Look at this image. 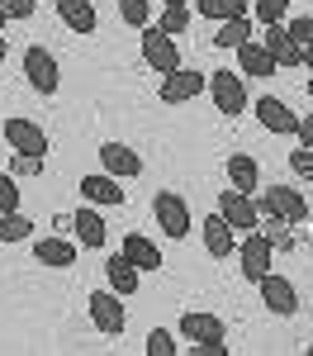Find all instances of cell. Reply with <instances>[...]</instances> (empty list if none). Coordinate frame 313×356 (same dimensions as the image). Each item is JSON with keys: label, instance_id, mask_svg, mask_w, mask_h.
Listing matches in <instances>:
<instances>
[{"label": "cell", "instance_id": "cell-1", "mask_svg": "<svg viewBox=\"0 0 313 356\" xmlns=\"http://www.w3.org/2000/svg\"><path fill=\"white\" fill-rule=\"evenodd\" d=\"M152 219H157V228L167 233L171 243L190 238V204H185V195L157 191V195H152Z\"/></svg>", "mask_w": 313, "mask_h": 356}, {"label": "cell", "instance_id": "cell-2", "mask_svg": "<svg viewBox=\"0 0 313 356\" xmlns=\"http://www.w3.org/2000/svg\"><path fill=\"white\" fill-rule=\"evenodd\" d=\"M142 62H147L157 76H171V72L180 67V48H176V38H171L162 24L142 29Z\"/></svg>", "mask_w": 313, "mask_h": 356}, {"label": "cell", "instance_id": "cell-3", "mask_svg": "<svg viewBox=\"0 0 313 356\" xmlns=\"http://www.w3.org/2000/svg\"><path fill=\"white\" fill-rule=\"evenodd\" d=\"M256 209H261V214H280L285 223L309 219V200L294 191V186H271V191H261L256 195Z\"/></svg>", "mask_w": 313, "mask_h": 356}, {"label": "cell", "instance_id": "cell-4", "mask_svg": "<svg viewBox=\"0 0 313 356\" xmlns=\"http://www.w3.org/2000/svg\"><path fill=\"white\" fill-rule=\"evenodd\" d=\"M124 295H114V290H95L90 300H85V309H90V323L105 332V337H124V328H128V314H124Z\"/></svg>", "mask_w": 313, "mask_h": 356}, {"label": "cell", "instance_id": "cell-5", "mask_svg": "<svg viewBox=\"0 0 313 356\" xmlns=\"http://www.w3.org/2000/svg\"><path fill=\"white\" fill-rule=\"evenodd\" d=\"M219 214L228 219L232 233H252L256 223H261V209H256V195H242V191H219Z\"/></svg>", "mask_w": 313, "mask_h": 356}, {"label": "cell", "instance_id": "cell-6", "mask_svg": "<svg viewBox=\"0 0 313 356\" xmlns=\"http://www.w3.org/2000/svg\"><path fill=\"white\" fill-rule=\"evenodd\" d=\"M271 252H276V243H271V238H266V233H247V238H242V243H237V261H242V280H261V275L271 271Z\"/></svg>", "mask_w": 313, "mask_h": 356}, {"label": "cell", "instance_id": "cell-7", "mask_svg": "<svg viewBox=\"0 0 313 356\" xmlns=\"http://www.w3.org/2000/svg\"><path fill=\"white\" fill-rule=\"evenodd\" d=\"M24 76H28V86L38 90V95H53L57 86H62V76H57V57L43 48V43H33L24 53Z\"/></svg>", "mask_w": 313, "mask_h": 356}, {"label": "cell", "instance_id": "cell-8", "mask_svg": "<svg viewBox=\"0 0 313 356\" xmlns=\"http://www.w3.org/2000/svg\"><path fill=\"white\" fill-rule=\"evenodd\" d=\"M256 285H261V304H266L276 318H289V314H299V290H294L285 275L266 271L261 280H256Z\"/></svg>", "mask_w": 313, "mask_h": 356}, {"label": "cell", "instance_id": "cell-9", "mask_svg": "<svg viewBox=\"0 0 313 356\" xmlns=\"http://www.w3.org/2000/svg\"><path fill=\"white\" fill-rule=\"evenodd\" d=\"M209 95H214V110L228 114V119L247 110V90H242V76H232V72H209Z\"/></svg>", "mask_w": 313, "mask_h": 356}, {"label": "cell", "instance_id": "cell-10", "mask_svg": "<svg viewBox=\"0 0 313 356\" xmlns=\"http://www.w3.org/2000/svg\"><path fill=\"white\" fill-rule=\"evenodd\" d=\"M204 86H209V76H199V72H190V67H176L171 76H162L157 95H162V105H185V100H195Z\"/></svg>", "mask_w": 313, "mask_h": 356}, {"label": "cell", "instance_id": "cell-11", "mask_svg": "<svg viewBox=\"0 0 313 356\" xmlns=\"http://www.w3.org/2000/svg\"><path fill=\"white\" fill-rule=\"evenodd\" d=\"M256 119H261V129H271V134H280V138L299 134V114L289 110L285 100H276V95H261L256 100Z\"/></svg>", "mask_w": 313, "mask_h": 356}, {"label": "cell", "instance_id": "cell-12", "mask_svg": "<svg viewBox=\"0 0 313 356\" xmlns=\"http://www.w3.org/2000/svg\"><path fill=\"white\" fill-rule=\"evenodd\" d=\"M256 43L276 57V67H304V48L289 38V29H285V24H266V33H261Z\"/></svg>", "mask_w": 313, "mask_h": 356}, {"label": "cell", "instance_id": "cell-13", "mask_svg": "<svg viewBox=\"0 0 313 356\" xmlns=\"http://www.w3.org/2000/svg\"><path fill=\"white\" fill-rule=\"evenodd\" d=\"M5 143L15 152H28V157H48V134L28 119H5Z\"/></svg>", "mask_w": 313, "mask_h": 356}, {"label": "cell", "instance_id": "cell-14", "mask_svg": "<svg viewBox=\"0 0 313 356\" xmlns=\"http://www.w3.org/2000/svg\"><path fill=\"white\" fill-rule=\"evenodd\" d=\"M100 166H105L110 176H119V181L142 176V157L128 147V143H105V147H100Z\"/></svg>", "mask_w": 313, "mask_h": 356}, {"label": "cell", "instance_id": "cell-15", "mask_svg": "<svg viewBox=\"0 0 313 356\" xmlns=\"http://www.w3.org/2000/svg\"><path fill=\"white\" fill-rule=\"evenodd\" d=\"M204 228V252L214 257V261H223V257H232V247H237V238H232V228H228V219L214 209L209 219L199 223Z\"/></svg>", "mask_w": 313, "mask_h": 356}, {"label": "cell", "instance_id": "cell-16", "mask_svg": "<svg viewBox=\"0 0 313 356\" xmlns=\"http://www.w3.org/2000/svg\"><path fill=\"white\" fill-rule=\"evenodd\" d=\"M81 200L85 204H124L128 195L119 191V176H110V171H100V176H81Z\"/></svg>", "mask_w": 313, "mask_h": 356}, {"label": "cell", "instance_id": "cell-17", "mask_svg": "<svg viewBox=\"0 0 313 356\" xmlns=\"http://www.w3.org/2000/svg\"><path fill=\"white\" fill-rule=\"evenodd\" d=\"M180 337H185V342H223V318L190 309V314L180 318Z\"/></svg>", "mask_w": 313, "mask_h": 356}, {"label": "cell", "instance_id": "cell-18", "mask_svg": "<svg viewBox=\"0 0 313 356\" xmlns=\"http://www.w3.org/2000/svg\"><path fill=\"white\" fill-rule=\"evenodd\" d=\"M33 257H38V266L67 271V266H76V243H67V238H38L33 243Z\"/></svg>", "mask_w": 313, "mask_h": 356}, {"label": "cell", "instance_id": "cell-19", "mask_svg": "<svg viewBox=\"0 0 313 356\" xmlns=\"http://www.w3.org/2000/svg\"><path fill=\"white\" fill-rule=\"evenodd\" d=\"M228 186H232V191H242V195L261 191V166H256V157L232 152V157H228Z\"/></svg>", "mask_w": 313, "mask_h": 356}, {"label": "cell", "instance_id": "cell-20", "mask_svg": "<svg viewBox=\"0 0 313 356\" xmlns=\"http://www.w3.org/2000/svg\"><path fill=\"white\" fill-rule=\"evenodd\" d=\"M138 275H142V271L128 261V257H124V252L105 261V280H110L114 295H124V300H128V295H138Z\"/></svg>", "mask_w": 313, "mask_h": 356}, {"label": "cell", "instance_id": "cell-21", "mask_svg": "<svg viewBox=\"0 0 313 356\" xmlns=\"http://www.w3.org/2000/svg\"><path fill=\"white\" fill-rule=\"evenodd\" d=\"M119 252H124L138 271H162V252H157V243H147L142 233H128V238L119 243Z\"/></svg>", "mask_w": 313, "mask_h": 356}, {"label": "cell", "instance_id": "cell-22", "mask_svg": "<svg viewBox=\"0 0 313 356\" xmlns=\"http://www.w3.org/2000/svg\"><path fill=\"white\" fill-rule=\"evenodd\" d=\"M57 15H62V24L71 29V33H95V5L90 0H57Z\"/></svg>", "mask_w": 313, "mask_h": 356}, {"label": "cell", "instance_id": "cell-23", "mask_svg": "<svg viewBox=\"0 0 313 356\" xmlns=\"http://www.w3.org/2000/svg\"><path fill=\"white\" fill-rule=\"evenodd\" d=\"M71 228H76L81 247H105V238H110V228H105V219L95 209H76L71 214Z\"/></svg>", "mask_w": 313, "mask_h": 356}, {"label": "cell", "instance_id": "cell-24", "mask_svg": "<svg viewBox=\"0 0 313 356\" xmlns=\"http://www.w3.org/2000/svg\"><path fill=\"white\" fill-rule=\"evenodd\" d=\"M237 62H242V76H276V57L266 53L261 43H242Z\"/></svg>", "mask_w": 313, "mask_h": 356}, {"label": "cell", "instance_id": "cell-25", "mask_svg": "<svg viewBox=\"0 0 313 356\" xmlns=\"http://www.w3.org/2000/svg\"><path fill=\"white\" fill-rule=\"evenodd\" d=\"M195 10L204 19H247V10H252V0H195Z\"/></svg>", "mask_w": 313, "mask_h": 356}, {"label": "cell", "instance_id": "cell-26", "mask_svg": "<svg viewBox=\"0 0 313 356\" xmlns=\"http://www.w3.org/2000/svg\"><path fill=\"white\" fill-rule=\"evenodd\" d=\"M33 238V219H24L19 209H5L0 214V243H28Z\"/></svg>", "mask_w": 313, "mask_h": 356}, {"label": "cell", "instance_id": "cell-27", "mask_svg": "<svg viewBox=\"0 0 313 356\" xmlns=\"http://www.w3.org/2000/svg\"><path fill=\"white\" fill-rule=\"evenodd\" d=\"M242 43H252V24L247 19H223L219 24V33H214V48H242Z\"/></svg>", "mask_w": 313, "mask_h": 356}, {"label": "cell", "instance_id": "cell-28", "mask_svg": "<svg viewBox=\"0 0 313 356\" xmlns=\"http://www.w3.org/2000/svg\"><path fill=\"white\" fill-rule=\"evenodd\" d=\"M142 352H147V356H176V352H180V342H176L167 328H152V332H147V342H142Z\"/></svg>", "mask_w": 313, "mask_h": 356}, {"label": "cell", "instance_id": "cell-29", "mask_svg": "<svg viewBox=\"0 0 313 356\" xmlns=\"http://www.w3.org/2000/svg\"><path fill=\"white\" fill-rule=\"evenodd\" d=\"M162 29H167L171 38L185 33V29H190V5H167V10H162Z\"/></svg>", "mask_w": 313, "mask_h": 356}, {"label": "cell", "instance_id": "cell-30", "mask_svg": "<svg viewBox=\"0 0 313 356\" xmlns=\"http://www.w3.org/2000/svg\"><path fill=\"white\" fill-rule=\"evenodd\" d=\"M152 0H119V15H124V24H133V29H147V10Z\"/></svg>", "mask_w": 313, "mask_h": 356}, {"label": "cell", "instance_id": "cell-31", "mask_svg": "<svg viewBox=\"0 0 313 356\" xmlns=\"http://www.w3.org/2000/svg\"><path fill=\"white\" fill-rule=\"evenodd\" d=\"M252 10H256L261 24H280L285 10H289V0H252Z\"/></svg>", "mask_w": 313, "mask_h": 356}, {"label": "cell", "instance_id": "cell-32", "mask_svg": "<svg viewBox=\"0 0 313 356\" xmlns=\"http://www.w3.org/2000/svg\"><path fill=\"white\" fill-rule=\"evenodd\" d=\"M289 38L299 43V48H313V15H299V19H289Z\"/></svg>", "mask_w": 313, "mask_h": 356}, {"label": "cell", "instance_id": "cell-33", "mask_svg": "<svg viewBox=\"0 0 313 356\" xmlns=\"http://www.w3.org/2000/svg\"><path fill=\"white\" fill-rule=\"evenodd\" d=\"M5 209H19V186H15L10 171H0V214Z\"/></svg>", "mask_w": 313, "mask_h": 356}, {"label": "cell", "instance_id": "cell-34", "mask_svg": "<svg viewBox=\"0 0 313 356\" xmlns=\"http://www.w3.org/2000/svg\"><path fill=\"white\" fill-rule=\"evenodd\" d=\"M43 171V157H28V152H15L10 162V176H38Z\"/></svg>", "mask_w": 313, "mask_h": 356}, {"label": "cell", "instance_id": "cell-35", "mask_svg": "<svg viewBox=\"0 0 313 356\" xmlns=\"http://www.w3.org/2000/svg\"><path fill=\"white\" fill-rule=\"evenodd\" d=\"M289 166H294V176L313 181V147H299V152H289Z\"/></svg>", "mask_w": 313, "mask_h": 356}, {"label": "cell", "instance_id": "cell-36", "mask_svg": "<svg viewBox=\"0 0 313 356\" xmlns=\"http://www.w3.org/2000/svg\"><path fill=\"white\" fill-rule=\"evenodd\" d=\"M0 15L5 19H28L33 15V0H0Z\"/></svg>", "mask_w": 313, "mask_h": 356}, {"label": "cell", "instance_id": "cell-37", "mask_svg": "<svg viewBox=\"0 0 313 356\" xmlns=\"http://www.w3.org/2000/svg\"><path fill=\"white\" fill-rule=\"evenodd\" d=\"M195 356H228V342H190Z\"/></svg>", "mask_w": 313, "mask_h": 356}, {"label": "cell", "instance_id": "cell-38", "mask_svg": "<svg viewBox=\"0 0 313 356\" xmlns=\"http://www.w3.org/2000/svg\"><path fill=\"white\" fill-rule=\"evenodd\" d=\"M294 138H299V147H313V110L299 114V134H294Z\"/></svg>", "mask_w": 313, "mask_h": 356}, {"label": "cell", "instance_id": "cell-39", "mask_svg": "<svg viewBox=\"0 0 313 356\" xmlns=\"http://www.w3.org/2000/svg\"><path fill=\"white\" fill-rule=\"evenodd\" d=\"M5 53H10V38L0 33V67H5Z\"/></svg>", "mask_w": 313, "mask_h": 356}, {"label": "cell", "instance_id": "cell-40", "mask_svg": "<svg viewBox=\"0 0 313 356\" xmlns=\"http://www.w3.org/2000/svg\"><path fill=\"white\" fill-rule=\"evenodd\" d=\"M304 67H309V76H313V48H304Z\"/></svg>", "mask_w": 313, "mask_h": 356}, {"label": "cell", "instance_id": "cell-41", "mask_svg": "<svg viewBox=\"0 0 313 356\" xmlns=\"http://www.w3.org/2000/svg\"><path fill=\"white\" fill-rule=\"evenodd\" d=\"M162 5H190V0H162Z\"/></svg>", "mask_w": 313, "mask_h": 356}, {"label": "cell", "instance_id": "cell-42", "mask_svg": "<svg viewBox=\"0 0 313 356\" xmlns=\"http://www.w3.org/2000/svg\"><path fill=\"white\" fill-rule=\"evenodd\" d=\"M5 24H10V19H5V15H0V33H5Z\"/></svg>", "mask_w": 313, "mask_h": 356}, {"label": "cell", "instance_id": "cell-43", "mask_svg": "<svg viewBox=\"0 0 313 356\" xmlns=\"http://www.w3.org/2000/svg\"><path fill=\"white\" fill-rule=\"evenodd\" d=\"M309 100H313V76H309Z\"/></svg>", "mask_w": 313, "mask_h": 356}, {"label": "cell", "instance_id": "cell-44", "mask_svg": "<svg viewBox=\"0 0 313 356\" xmlns=\"http://www.w3.org/2000/svg\"><path fill=\"white\" fill-rule=\"evenodd\" d=\"M309 356H313V342H309Z\"/></svg>", "mask_w": 313, "mask_h": 356}]
</instances>
